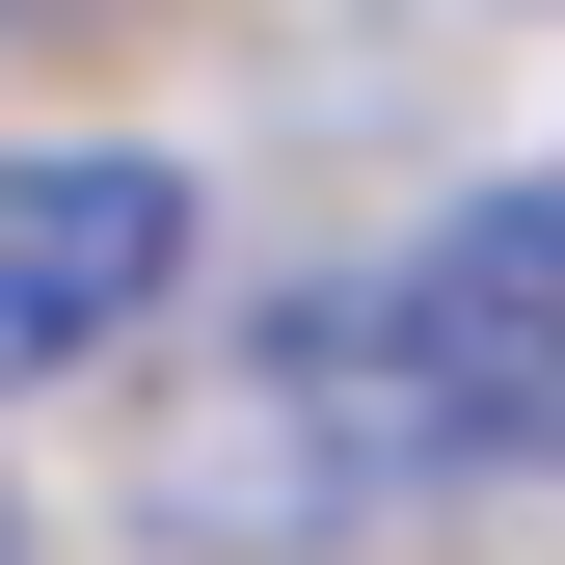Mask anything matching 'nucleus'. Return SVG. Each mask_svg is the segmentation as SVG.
Returning <instances> with one entry per match:
<instances>
[{"mask_svg": "<svg viewBox=\"0 0 565 565\" xmlns=\"http://www.w3.org/2000/svg\"><path fill=\"white\" fill-rule=\"evenodd\" d=\"M350 297H377V377L431 431V484H565V189H458Z\"/></svg>", "mask_w": 565, "mask_h": 565, "instance_id": "nucleus-1", "label": "nucleus"}, {"mask_svg": "<svg viewBox=\"0 0 565 565\" xmlns=\"http://www.w3.org/2000/svg\"><path fill=\"white\" fill-rule=\"evenodd\" d=\"M216 269L189 216V162H135V135H54V162H0V404L108 377V350H162V297Z\"/></svg>", "mask_w": 565, "mask_h": 565, "instance_id": "nucleus-2", "label": "nucleus"}]
</instances>
